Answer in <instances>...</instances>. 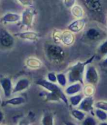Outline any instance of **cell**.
I'll return each instance as SVG.
<instances>
[{
  "label": "cell",
  "instance_id": "6da1fadb",
  "mask_svg": "<svg viewBox=\"0 0 107 125\" xmlns=\"http://www.w3.org/2000/svg\"><path fill=\"white\" fill-rule=\"evenodd\" d=\"M35 84L40 85L49 91V93L46 95V99L48 101H54V102H59L62 101L65 104L68 105L69 102L67 96L65 94L64 91L62 90L61 87L57 85L56 83H52L48 82L46 80L39 79L35 82Z\"/></svg>",
  "mask_w": 107,
  "mask_h": 125
},
{
  "label": "cell",
  "instance_id": "7a4b0ae2",
  "mask_svg": "<svg viewBox=\"0 0 107 125\" xmlns=\"http://www.w3.org/2000/svg\"><path fill=\"white\" fill-rule=\"evenodd\" d=\"M95 55H92L90 58L84 62H77L76 63L73 65L68 71L67 74V80L68 83H80L81 84L84 85V77L86 67L89 65L92 61L94 60Z\"/></svg>",
  "mask_w": 107,
  "mask_h": 125
},
{
  "label": "cell",
  "instance_id": "3957f363",
  "mask_svg": "<svg viewBox=\"0 0 107 125\" xmlns=\"http://www.w3.org/2000/svg\"><path fill=\"white\" fill-rule=\"evenodd\" d=\"M45 52L48 60L55 64L62 63L65 58L64 49L57 43H47L45 46Z\"/></svg>",
  "mask_w": 107,
  "mask_h": 125
},
{
  "label": "cell",
  "instance_id": "277c9868",
  "mask_svg": "<svg viewBox=\"0 0 107 125\" xmlns=\"http://www.w3.org/2000/svg\"><path fill=\"white\" fill-rule=\"evenodd\" d=\"M99 82V74L97 69L92 65H88L86 67L84 77V83L86 85H91L95 86Z\"/></svg>",
  "mask_w": 107,
  "mask_h": 125
},
{
  "label": "cell",
  "instance_id": "5b68a950",
  "mask_svg": "<svg viewBox=\"0 0 107 125\" xmlns=\"http://www.w3.org/2000/svg\"><path fill=\"white\" fill-rule=\"evenodd\" d=\"M35 10L33 8H27L24 12L22 13V15L21 16V24L29 28L32 26V23L34 21L35 17Z\"/></svg>",
  "mask_w": 107,
  "mask_h": 125
},
{
  "label": "cell",
  "instance_id": "8992f818",
  "mask_svg": "<svg viewBox=\"0 0 107 125\" xmlns=\"http://www.w3.org/2000/svg\"><path fill=\"white\" fill-rule=\"evenodd\" d=\"M13 36L5 29H0V44L5 48H10L14 44Z\"/></svg>",
  "mask_w": 107,
  "mask_h": 125
},
{
  "label": "cell",
  "instance_id": "52a82bcc",
  "mask_svg": "<svg viewBox=\"0 0 107 125\" xmlns=\"http://www.w3.org/2000/svg\"><path fill=\"white\" fill-rule=\"evenodd\" d=\"M94 104H95V100L93 96L84 97V99L78 106L77 109L84 113H90L92 112L94 110Z\"/></svg>",
  "mask_w": 107,
  "mask_h": 125
},
{
  "label": "cell",
  "instance_id": "ba28073f",
  "mask_svg": "<svg viewBox=\"0 0 107 125\" xmlns=\"http://www.w3.org/2000/svg\"><path fill=\"white\" fill-rule=\"evenodd\" d=\"M103 32L98 28L92 27L88 28L84 32V37L90 41H96L103 38Z\"/></svg>",
  "mask_w": 107,
  "mask_h": 125
},
{
  "label": "cell",
  "instance_id": "9c48e42d",
  "mask_svg": "<svg viewBox=\"0 0 107 125\" xmlns=\"http://www.w3.org/2000/svg\"><path fill=\"white\" fill-rule=\"evenodd\" d=\"M87 21L84 19H76L74 21L71 22L68 27V30L71 31L73 33H77L81 31H82L85 26H86Z\"/></svg>",
  "mask_w": 107,
  "mask_h": 125
},
{
  "label": "cell",
  "instance_id": "30bf717a",
  "mask_svg": "<svg viewBox=\"0 0 107 125\" xmlns=\"http://www.w3.org/2000/svg\"><path fill=\"white\" fill-rule=\"evenodd\" d=\"M0 84L5 97L9 98L13 92V84L11 80L8 77H2L0 79Z\"/></svg>",
  "mask_w": 107,
  "mask_h": 125
},
{
  "label": "cell",
  "instance_id": "8fae6325",
  "mask_svg": "<svg viewBox=\"0 0 107 125\" xmlns=\"http://www.w3.org/2000/svg\"><path fill=\"white\" fill-rule=\"evenodd\" d=\"M84 3L85 8L93 13L100 12L102 9V4L99 0H86Z\"/></svg>",
  "mask_w": 107,
  "mask_h": 125
},
{
  "label": "cell",
  "instance_id": "7c38bea8",
  "mask_svg": "<svg viewBox=\"0 0 107 125\" xmlns=\"http://www.w3.org/2000/svg\"><path fill=\"white\" fill-rule=\"evenodd\" d=\"M61 43L65 46H71L75 41V35L69 30H64L61 32Z\"/></svg>",
  "mask_w": 107,
  "mask_h": 125
},
{
  "label": "cell",
  "instance_id": "4fadbf2b",
  "mask_svg": "<svg viewBox=\"0 0 107 125\" xmlns=\"http://www.w3.org/2000/svg\"><path fill=\"white\" fill-rule=\"evenodd\" d=\"M83 89V85L80 83H75L70 84L65 89V94L68 96H73L76 94H79Z\"/></svg>",
  "mask_w": 107,
  "mask_h": 125
},
{
  "label": "cell",
  "instance_id": "5bb4252c",
  "mask_svg": "<svg viewBox=\"0 0 107 125\" xmlns=\"http://www.w3.org/2000/svg\"><path fill=\"white\" fill-rule=\"evenodd\" d=\"M29 85H30V81L28 79H27V78L20 79L16 83L14 88H13L12 94H15V93H18V92L25 91V90L29 88Z\"/></svg>",
  "mask_w": 107,
  "mask_h": 125
},
{
  "label": "cell",
  "instance_id": "9a60e30c",
  "mask_svg": "<svg viewBox=\"0 0 107 125\" xmlns=\"http://www.w3.org/2000/svg\"><path fill=\"white\" fill-rule=\"evenodd\" d=\"M16 36L19 37L21 39L24 40H28V41H36L39 38L40 35L33 31H27V32H22L16 34Z\"/></svg>",
  "mask_w": 107,
  "mask_h": 125
},
{
  "label": "cell",
  "instance_id": "2e32d148",
  "mask_svg": "<svg viewBox=\"0 0 107 125\" xmlns=\"http://www.w3.org/2000/svg\"><path fill=\"white\" fill-rule=\"evenodd\" d=\"M26 66L32 69H40L43 66L42 62L35 57H29L26 61Z\"/></svg>",
  "mask_w": 107,
  "mask_h": 125
},
{
  "label": "cell",
  "instance_id": "e0dca14e",
  "mask_svg": "<svg viewBox=\"0 0 107 125\" xmlns=\"http://www.w3.org/2000/svg\"><path fill=\"white\" fill-rule=\"evenodd\" d=\"M26 103V99L23 96H16L4 102V105L18 106Z\"/></svg>",
  "mask_w": 107,
  "mask_h": 125
},
{
  "label": "cell",
  "instance_id": "ac0fdd59",
  "mask_svg": "<svg viewBox=\"0 0 107 125\" xmlns=\"http://www.w3.org/2000/svg\"><path fill=\"white\" fill-rule=\"evenodd\" d=\"M20 20H21V16L18 13H6L2 18V21L5 23H15Z\"/></svg>",
  "mask_w": 107,
  "mask_h": 125
},
{
  "label": "cell",
  "instance_id": "d6986e66",
  "mask_svg": "<svg viewBox=\"0 0 107 125\" xmlns=\"http://www.w3.org/2000/svg\"><path fill=\"white\" fill-rule=\"evenodd\" d=\"M41 125H54V115L52 113H45L41 118Z\"/></svg>",
  "mask_w": 107,
  "mask_h": 125
},
{
  "label": "cell",
  "instance_id": "ffe728a7",
  "mask_svg": "<svg viewBox=\"0 0 107 125\" xmlns=\"http://www.w3.org/2000/svg\"><path fill=\"white\" fill-rule=\"evenodd\" d=\"M71 14L74 17L77 18L78 19H83V16L84 15V10L83 8H81L80 5H75L73 7L71 8Z\"/></svg>",
  "mask_w": 107,
  "mask_h": 125
},
{
  "label": "cell",
  "instance_id": "44dd1931",
  "mask_svg": "<svg viewBox=\"0 0 107 125\" xmlns=\"http://www.w3.org/2000/svg\"><path fill=\"white\" fill-rule=\"evenodd\" d=\"M84 96L83 94H78L70 96L68 99V102L71 104L72 107H78L79 104L81 103V102L82 101V99H84Z\"/></svg>",
  "mask_w": 107,
  "mask_h": 125
},
{
  "label": "cell",
  "instance_id": "7402d4cb",
  "mask_svg": "<svg viewBox=\"0 0 107 125\" xmlns=\"http://www.w3.org/2000/svg\"><path fill=\"white\" fill-rule=\"evenodd\" d=\"M71 115L79 121H82L86 118V113L78 109H73L71 110Z\"/></svg>",
  "mask_w": 107,
  "mask_h": 125
},
{
  "label": "cell",
  "instance_id": "603a6c76",
  "mask_svg": "<svg viewBox=\"0 0 107 125\" xmlns=\"http://www.w3.org/2000/svg\"><path fill=\"white\" fill-rule=\"evenodd\" d=\"M94 113L95 117L100 121V122H104V121H107V113L100 110V109H95L94 110Z\"/></svg>",
  "mask_w": 107,
  "mask_h": 125
},
{
  "label": "cell",
  "instance_id": "cb8c5ba5",
  "mask_svg": "<svg viewBox=\"0 0 107 125\" xmlns=\"http://www.w3.org/2000/svg\"><path fill=\"white\" fill-rule=\"evenodd\" d=\"M82 90H83V95L85 97L92 96L95 93V86L91 85H86Z\"/></svg>",
  "mask_w": 107,
  "mask_h": 125
},
{
  "label": "cell",
  "instance_id": "d4e9b609",
  "mask_svg": "<svg viewBox=\"0 0 107 125\" xmlns=\"http://www.w3.org/2000/svg\"><path fill=\"white\" fill-rule=\"evenodd\" d=\"M57 83L61 86V87H65L68 83V80L67 77L65 74L62 73H59L57 74Z\"/></svg>",
  "mask_w": 107,
  "mask_h": 125
},
{
  "label": "cell",
  "instance_id": "484cf974",
  "mask_svg": "<svg viewBox=\"0 0 107 125\" xmlns=\"http://www.w3.org/2000/svg\"><path fill=\"white\" fill-rule=\"evenodd\" d=\"M81 125H98V122L94 117L88 115L81 121Z\"/></svg>",
  "mask_w": 107,
  "mask_h": 125
},
{
  "label": "cell",
  "instance_id": "4316f807",
  "mask_svg": "<svg viewBox=\"0 0 107 125\" xmlns=\"http://www.w3.org/2000/svg\"><path fill=\"white\" fill-rule=\"evenodd\" d=\"M98 52L100 56H106L107 55V40L104 41L98 47Z\"/></svg>",
  "mask_w": 107,
  "mask_h": 125
},
{
  "label": "cell",
  "instance_id": "83f0119b",
  "mask_svg": "<svg viewBox=\"0 0 107 125\" xmlns=\"http://www.w3.org/2000/svg\"><path fill=\"white\" fill-rule=\"evenodd\" d=\"M94 108L102 110L107 113V102L106 101H98L94 104Z\"/></svg>",
  "mask_w": 107,
  "mask_h": 125
},
{
  "label": "cell",
  "instance_id": "f1b7e54d",
  "mask_svg": "<svg viewBox=\"0 0 107 125\" xmlns=\"http://www.w3.org/2000/svg\"><path fill=\"white\" fill-rule=\"evenodd\" d=\"M47 80L48 82L52 83H57V74H55L54 72H49L47 74Z\"/></svg>",
  "mask_w": 107,
  "mask_h": 125
},
{
  "label": "cell",
  "instance_id": "f546056e",
  "mask_svg": "<svg viewBox=\"0 0 107 125\" xmlns=\"http://www.w3.org/2000/svg\"><path fill=\"white\" fill-rule=\"evenodd\" d=\"M63 2H65L64 4L65 5V6L68 8H71L72 7H73L75 5V0H65V1H63Z\"/></svg>",
  "mask_w": 107,
  "mask_h": 125
},
{
  "label": "cell",
  "instance_id": "4dcf8cb0",
  "mask_svg": "<svg viewBox=\"0 0 107 125\" xmlns=\"http://www.w3.org/2000/svg\"><path fill=\"white\" fill-rule=\"evenodd\" d=\"M19 2H21V4L26 6L27 8H31L33 5V2L29 1V0H27V1H25V0H20Z\"/></svg>",
  "mask_w": 107,
  "mask_h": 125
},
{
  "label": "cell",
  "instance_id": "1f68e13d",
  "mask_svg": "<svg viewBox=\"0 0 107 125\" xmlns=\"http://www.w3.org/2000/svg\"><path fill=\"white\" fill-rule=\"evenodd\" d=\"M29 124H30V120L27 118L21 119L18 124V125H29Z\"/></svg>",
  "mask_w": 107,
  "mask_h": 125
},
{
  "label": "cell",
  "instance_id": "d6a6232c",
  "mask_svg": "<svg viewBox=\"0 0 107 125\" xmlns=\"http://www.w3.org/2000/svg\"><path fill=\"white\" fill-rule=\"evenodd\" d=\"M103 68H104V69H107V57H106V58H104L102 61H101V62H100V64Z\"/></svg>",
  "mask_w": 107,
  "mask_h": 125
},
{
  "label": "cell",
  "instance_id": "836d02e7",
  "mask_svg": "<svg viewBox=\"0 0 107 125\" xmlns=\"http://www.w3.org/2000/svg\"><path fill=\"white\" fill-rule=\"evenodd\" d=\"M64 124L65 125H77L75 123L72 122V121H64Z\"/></svg>",
  "mask_w": 107,
  "mask_h": 125
},
{
  "label": "cell",
  "instance_id": "e575fe53",
  "mask_svg": "<svg viewBox=\"0 0 107 125\" xmlns=\"http://www.w3.org/2000/svg\"><path fill=\"white\" fill-rule=\"evenodd\" d=\"M4 119V113L0 110V123H1Z\"/></svg>",
  "mask_w": 107,
  "mask_h": 125
},
{
  "label": "cell",
  "instance_id": "d590c367",
  "mask_svg": "<svg viewBox=\"0 0 107 125\" xmlns=\"http://www.w3.org/2000/svg\"><path fill=\"white\" fill-rule=\"evenodd\" d=\"M98 125H107V121H104V122H100Z\"/></svg>",
  "mask_w": 107,
  "mask_h": 125
},
{
  "label": "cell",
  "instance_id": "8d00e7d4",
  "mask_svg": "<svg viewBox=\"0 0 107 125\" xmlns=\"http://www.w3.org/2000/svg\"><path fill=\"white\" fill-rule=\"evenodd\" d=\"M2 103V100H1V97H0V104Z\"/></svg>",
  "mask_w": 107,
  "mask_h": 125
}]
</instances>
